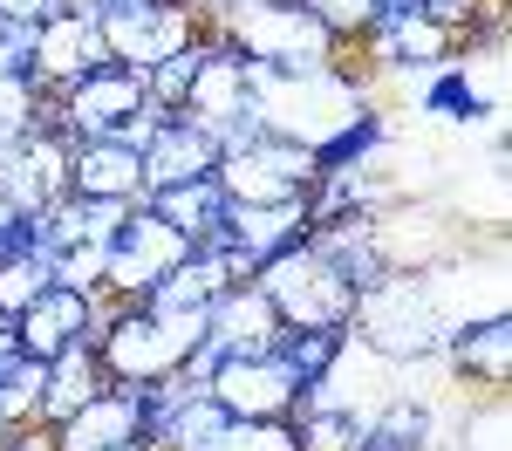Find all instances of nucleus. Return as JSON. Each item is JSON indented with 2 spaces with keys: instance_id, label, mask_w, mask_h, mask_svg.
I'll return each mask as SVG.
<instances>
[{
  "instance_id": "f257e3e1",
  "label": "nucleus",
  "mask_w": 512,
  "mask_h": 451,
  "mask_svg": "<svg viewBox=\"0 0 512 451\" xmlns=\"http://www.w3.org/2000/svg\"><path fill=\"white\" fill-rule=\"evenodd\" d=\"M369 110H376V76L355 55L328 62V69H301V76H280V69L253 62V123L267 137L315 151V158H328Z\"/></svg>"
},
{
  "instance_id": "f03ea898",
  "label": "nucleus",
  "mask_w": 512,
  "mask_h": 451,
  "mask_svg": "<svg viewBox=\"0 0 512 451\" xmlns=\"http://www.w3.org/2000/svg\"><path fill=\"white\" fill-rule=\"evenodd\" d=\"M349 335L369 342L383 363L410 369V363H431L437 342H444V308L431 294V274H410V267H390L355 294L349 308Z\"/></svg>"
},
{
  "instance_id": "7ed1b4c3",
  "label": "nucleus",
  "mask_w": 512,
  "mask_h": 451,
  "mask_svg": "<svg viewBox=\"0 0 512 451\" xmlns=\"http://www.w3.org/2000/svg\"><path fill=\"white\" fill-rule=\"evenodd\" d=\"M212 35L226 41V48H239L246 62L280 69V76L328 69V62H342V55H349V48L328 35L301 0H233V7L212 21Z\"/></svg>"
},
{
  "instance_id": "20e7f679",
  "label": "nucleus",
  "mask_w": 512,
  "mask_h": 451,
  "mask_svg": "<svg viewBox=\"0 0 512 451\" xmlns=\"http://www.w3.org/2000/svg\"><path fill=\"white\" fill-rule=\"evenodd\" d=\"M260 294L274 301V315L287 328H349V308H355V287L342 281V267L308 246V233L294 246H280L274 260L253 274Z\"/></svg>"
},
{
  "instance_id": "39448f33",
  "label": "nucleus",
  "mask_w": 512,
  "mask_h": 451,
  "mask_svg": "<svg viewBox=\"0 0 512 451\" xmlns=\"http://www.w3.org/2000/svg\"><path fill=\"white\" fill-rule=\"evenodd\" d=\"M178 117H192L198 130H212V144L219 151H233V144H246L260 123H253V62L239 55V48H226V41L198 35V76L192 89H185V103H178Z\"/></svg>"
},
{
  "instance_id": "423d86ee",
  "label": "nucleus",
  "mask_w": 512,
  "mask_h": 451,
  "mask_svg": "<svg viewBox=\"0 0 512 451\" xmlns=\"http://www.w3.org/2000/svg\"><path fill=\"white\" fill-rule=\"evenodd\" d=\"M69 158H76V137L55 123V89L41 96V117L35 130L0 158V199L14 205L21 219H35V212H48V205L69 199Z\"/></svg>"
},
{
  "instance_id": "0eeeda50",
  "label": "nucleus",
  "mask_w": 512,
  "mask_h": 451,
  "mask_svg": "<svg viewBox=\"0 0 512 451\" xmlns=\"http://www.w3.org/2000/svg\"><path fill=\"white\" fill-rule=\"evenodd\" d=\"M321 158L315 151H301V144H287V137H267V130H253L246 144L233 151H219V192L226 205H280V199H301L308 185H315Z\"/></svg>"
},
{
  "instance_id": "6e6552de",
  "label": "nucleus",
  "mask_w": 512,
  "mask_h": 451,
  "mask_svg": "<svg viewBox=\"0 0 512 451\" xmlns=\"http://www.w3.org/2000/svg\"><path fill=\"white\" fill-rule=\"evenodd\" d=\"M178 260H192V240H185L178 226H164L158 212L137 199L130 212H123V226L110 233L103 294H110V301H144V294H151V287H158Z\"/></svg>"
},
{
  "instance_id": "1a4fd4ad",
  "label": "nucleus",
  "mask_w": 512,
  "mask_h": 451,
  "mask_svg": "<svg viewBox=\"0 0 512 451\" xmlns=\"http://www.w3.org/2000/svg\"><path fill=\"white\" fill-rule=\"evenodd\" d=\"M96 28H103V48H110V62L123 69H158L171 62L178 48H192L205 35V21H198L185 0H137V7H110V14H96Z\"/></svg>"
},
{
  "instance_id": "9d476101",
  "label": "nucleus",
  "mask_w": 512,
  "mask_h": 451,
  "mask_svg": "<svg viewBox=\"0 0 512 451\" xmlns=\"http://www.w3.org/2000/svg\"><path fill=\"white\" fill-rule=\"evenodd\" d=\"M301 376L280 363V349H260V356H219V369L205 376V397L239 417V424H260V417H294L301 404Z\"/></svg>"
},
{
  "instance_id": "9b49d317",
  "label": "nucleus",
  "mask_w": 512,
  "mask_h": 451,
  "mask_svg": "<svg viewBox=\"0 0 512 451\" xmlns=\"http://www.w3.org/2000/svg\"><path fill=\"white\" fill-rule=\"evenodd\" d=\"M403 397V383H396V363H383L369 342H355L349 328H342V342H335V356L321 363V376L301 390V404L308 410H342V417H369L376 404H390Z\"/></svg>"
},
{
  "instance_id": "f8f14e48",
  "label": "nucleus",
  "mask_w": 512,
  "mask_h": 451,
  "mask_svg": "<svg viewBox=\"0 0 512 451\" xmlns=\"http://www.w3.org/2000/svg\"><path fill=\"white\" fill-rule=\"evenodd\" d=\"M144 96H151V89H144L137 69L103 62V69H89L82 82L55 89V123H62L69 137H110V130H123V117L144 110Z\"/></svg>"
},
{
  "instance_id": "ddd939ff",
  "label": "nucleus",
  "mask_w": 512,
  "mask_h": 451,
  "mask_svg": "<svg viewBox=\"0 0 512 451\" xmlns=\"http://www.w3.org/2000/svg\"><path fill=\"white\" fill-rule=\"evenodd\" d=\"M437 369L458 383V390H506L512 376V315H472V322H451L437 342Z\"/></svg>"
},
{
  "instance_id": "4468645a",
  "label": "nucleus",
  "mask_w": 512,
  "mask_h": 451,
  "mask_svg": "<svg viewBox=\"0 0 512 451\" xmlns=\"http://www.w3.org/2000/svg\"><path fill=\"white\" fill-rule=\"evenodd\" d=\"M110 48H103V28L96 14H41L35 21V82L41 89H69L89 69H103Z\"/></svg>"
},
{
  "instance_id": "2eb2a0df",
  "label": "nucleus",
  "mask_w": 512,
  "mask_h": 451,
  "mask_svg": "<svg viewBox=\"0 0 512 451\" xmlns=\"http://www.w3.org/2000/svg\"><path fill=\"white\" fill-rule=\"evenodd\" d=\"M280 315L274 301L260 294V281H233L212 294V308H205V342L219 349V356H260V349H274L280 342Z\"/></svg>"
},
{
  "instance_id": "dca6fc26",
  "label": "nucleus",
  "mask_w": 512,
  "mask_h": 451,
  "mask_svg": "<svg viewBox=\"0 0 512 451\" xmlns=\"http://www.w3.org/2000/svg\"><path fill=\"white\" fill-rule=\"evenodd\" d=\"M48 431H55V451H117L130 438H144V404H137L130 383H110V390H96L82 410H69Z\"/></svg>"
},
{
  "instance_id": "f3484780",
  "label": "nucleus",
  "mask_w": 512,
  "mask_h": 451,
  "mask_svg": "<svg viewBox=\"0 0 512 451\" xmlns=\"http://www.w3.org/2000/svg\"><path fill=\"white\" fill-rule=\"evenodd\" d=\"M144 158V199L164 192V185H192V178H212L219 171V144H212V130H198L192 117H171L158 123V137L137 151Z\"/></svg>"
},
{
  "instance_id": "a211bd4d",
  "label": "nucleus",
  "mask_w": 512,
  "mask_h": 451,
  "mask_svg": "<svg viewBox=\"0 0 512 451\" xmlns=\"http://www.w3.org/2000/svg\"><path fill=\"white\" fill-rule=\"evenodd\" d=\"M96 301L103 294H76V287H41L35 301L14 315V335H21V349L35 356V363H48L55 349H69V342H82L89 328H96Z\"/></svg>"
},
{
  "instance_id": "6ab92c4d",
  "label": "nucleus",
  "mask_w": 512,
  "mask_h": 451,
  "mask_svg": "<svg viewBox=\"0 0 512 451\" xmlns=\"http://www.w3.org/2000/svg\"><path fill=\"white\" fill-rule=\"evenodd\" d=\"M69 192L76 199H144V158L123 144V137H76V158H69Z\"/></svg>"
},
{
  "instance_id": "aec40b11",
  "label": "nucleus",
  "mask_w": 512,
  "mask_h": 451,
  "mask_svg": "<svg viewBox=\"0 0 512 451\" xmlns=\"http://www.w3.org/2000/svg\"><path fill=\"white\" fill-rule=\"evenodd\" d=\"M96 390H110V376H103V363H96V342L82 335V342H69V349H55V356H48L41 424H62V417H69V410H82Z\"/></svg>"
},
{
  "instance_id": "412c9836",
  "label": "nucleus",
  "mask_w": 512,
  "mask_h": 451,
  "mask_svg": "<svg viewBox=\"0 0 512 451\" xmlns=\"http://www.w3.org/2000/svg\"><path fill=\"white\" fill-rule=\"evenodd\" d=\"M437 445V410L431 397H390L362 417L355 451H431Z\"/></svg>"
},
{
  "instance_id": "4be33fe9",
  "label": "nucleus",
  "mask_w": 512,
  "mask_h": 451,
  "mask_svg": "<svg viewBox=\"0 0 512 451\" xmlns=\"http://www.w3.org/2000/svg\"><path fill=\"white\" fill-rule=\"evenodd\" d=\"M151 212H158L164 226H178L192 246H212L226 233V192H219V178H192V185H164L151 192Z\"/></svg>"
},
{
  "instance_id": "5701e85b",
  "label": "nucleus",
  "mask_w": 512,
  "mask_h": 451,
  "mask_svg": "<svg viewBox=\"0 0 512 451\" xmlns=\"http://www.w3.org/2000/svg\"><path fill=\"white\" fill-rule=\"evenodd\" d=\"M41 287H55V267H48V253H35L28 240H14L0 253V322H14L28 301H35Z\"/></svg>"
},
{
  "instance_id": "b1692460",
  "label": "nucleus",
  "mask_w": 512,
  "mask_h": 451,
  "mask_svg": "<svg viewBox=\"0 0 512 451\" xmlns=\"http://www.w3.org/2000/svg\"><path fill=\"white\" fill-rule=\"evenodd\" d=\"M294 445L301 451H355V431H362V417H342V410H308L294 404Z\"/></svg>"
},
{
  "instance_id": "393cba45",
  "label": "nucleus",
  "mask_w": 512,
  "mask_h": 451,
  "mask_svg": "<svg viewBox=\"0 0 512 451\" xmlns=\"http://www.w3.org/2000/svg\"><path fill=\"white\" fill-rule=\"evenodd\" d=\"M335 342H342V328H280V363L294 369V376H301V383H315L321 376V363H328V356H335Z\"/></svg>"
},
{
  "instance_id": "a878e982",
  "label": "nucleus",
  "mask_w": 512,
  "mask_h": 451,
  "mask_svg": "<svg viewBox=\"0 0 512 451\" xmlns=\"http://www.w3.org/2000/svg\"><path fill=\"white\" fill-rule=\"evenodd\" d=\"M103 260H110V240H82L55 253V287H76V294H103Z\"/></svg>"
},
{
  "instance_id": "bb28decb",
  "label": "nucleus",
  "mask_w": 512,
  "mask_h": 451,
  "mask_svg": "<svg viewBox=\"0 0 512 451\" xmlns=\"http://www.w3.org/2000/svg\"><path fill=\"white\" fill-rule=\"evenodd\" d=\"M212 451H301L294 445V424H287V417H260V424H226V438H219V445Z\"/></svg>"
},
{
  "instance_id": "cd10ccee",
  "label": "nucleus",
  "mask_w": 512,
  "mask_h": 451,
  "mask_svg": "<svg viewBox=\"0 0 512 451\" xmlns=\"http://www.w3.org/2000/svg\"><path fill=\"white\" fill-rule=\"evenodd\" d=\"M192 76H198V41H192V48H178L171 62H158V69H144V89H151V103L178 110L185 89H192Z\"/></svg>"
},
{
  "instance_id": "c85d7f7f",
  "label": "nucleus",
  "mask_w": 512,
  "mask_h": 451,
  "mask_svg": "<svg viewBox=\"0 0 512 451\" xmlns=\"http://www.w3.org/2000/svg\"><path fill=\"white\" fill-rule=\"evenodd\" d=\"M0 76H35V21H0Z\"/></svg>"
},
{
  "instance_id": "c756f323",
  "label": "nucleus",
  "mask_w": 512,
  "mask_h": 451,
  "mask_svg": "<svg viewBox=\"0 0 512 451\" xmlns=\"http://www.w3.org/2000/svg\"><path fill=\"white\" fill-rule=\"evenodd\" d=\"M0 451H55V431L48 424H21V431H7Z\"/></svg>"
},
{
  "instance_id": "7c9ffc66",
  "label": "nucleus",
  "mask_w": 512,
  "mask_h": 451,
  "mask_svg": "<svg viewBox=\"0 0 512 451\" xmlns=\"http://www.w3.org/2000/svg\"><path fill=\"white\" fill-rule=\"evenodd\" d=\"M48 0H0V21H41Z\"/></svg>"
},
{
  "instance_id": "2f4dec72",
  "label": "nucleus",
  "mask_w": 512,
  "mask_h": 451,
  "mask_svg": "<svg viewBox=\"0 0 512 451\" xmlns=\"http://www.w3.org/2000/svg\"><path fill=\"white\" fill-rule=\"evenodd\" d=\"M14 240H21V212H14V205L0 199V253H7Z\"/></svg>"
},
{
  "instance_id": "473e14b6",
  "label": "nucleus",
  "mask_w": 512,
  "mask_h": 451,
  "mask_svg": "<svg viewBox=\"0 0 512 451\" xmlns=\"http://www.w3.org/2000/svg\"><path fill=\"white\" fill-rule=\"evenodd\" d=\"M185 7H192L198 21H205V28H212V21H219V14H226V7H233V0H185Z\"/></svg>"
},
{
  "instance_id": "72a5a7b5",
  "label": "nucleus",
  "mask_w": 512,
  "mask_h": 451,
  "mask_svg": "<svg viewBox=\"0 0 512 451\" xmlns=\"http://www.w3.org/2000/svg\"><path fill=\"white\" fill-rule=\"evenodd\" d=\"M48 14H96V0H48Z\"/></svg>"
},
{
  "instance_id": "f704fd0d",
  "label": "nucleus",
  "mask_w": 512,
  "mask_h": 451,
  "mask_svg": "<svg viewBox=\"0 0 512 451\" xmlns=\"http://www.w3.org/2000/svg\"><path fill=\"white\" fill-rule=\"evenodd\" d=\"M110 7H137V0H96V14H110Z\"/></svg>"
},
{
  "instance_id": "c9c22d12",
  "label": "nucleus",
  "mask_w": 512,
  "mask_h": 451,
  "mask_svg": "<svg viewBox=\"0 0 512 451\" xmlns=\"http://www.w3.org/2000/svg\"><path fill=\"white\" fill-rule=\"evenodd\" d=\"M117 451H151V445H144V438H130V445H117Z\"/></svg>"
}]
</instances>
